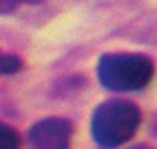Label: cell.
<instances>
[{"label": "cell", "instance_id": "6da1fadb", "mask_svg": "<svg viewBox=\"0 0 157 149\" xmlns=\"http://www.w3.org/2000/svg\"><path fill=\"white\" fill-rule=\"evenodd\" d=\"M141 113L129 101L109 99L96 107L92 117V135L98 145L117 147L129 141L137 131Z\"/></svg>", "mask_w": 157, "mask_h": 149}, {"label": "cell", "instance_id": "7a4b0ae2", "mask_svg": "<svg viewBox=\"0 0 157 149\" xmlns=\"http://www.w3.org/2000/svg\"><path fill=\"white\" fill-rule=\"evenodd\" d=\"M153 78V62L141 54H104L98 62V80L113 92L143 90Z\"/></svg>", "mask_w": 157, "mask_h": 149}, {"label": "cell", "instance_id": "3957f363", "mask_svg": "<svg viewBox=\"0 0 157 149\" xmlns=\"http://www.w3.org/2000/svg\"><path fill=\"white\" fill-rule=\"evenodd\" d=\"M72 133H74V127L68 119L48 117L30 127L28 139L34 147H40V149H62L70 145Z\"/></svg>", "mask_w": 157, "mask_h": 149}, {"label": "cell", "instance_id": "277c9868", "mask_svg": "<svg viewBox=\"0 0 157 149\" xmlns=\"http://www.w3.org/2000/svg\"><path fill=\"white\" fill-rule=\"evenodd\" d=\"M20 137L10 125L6 123H0V149H12V147H18Z\"/></svg>", "mask_w": 157, "mask_h": 149}, {"label": "cell", "instance_id": "5b68a950", "mask_svg": "<svg viewBox=\"0 0 157 149\" xmlns=\"http://www.w3.org/2000/svg\"><path fill=\"white\" fill-rule=\"evenodd\" d=\"M20 68H22V60L18 56L0 52V74H16Z\"/></svg>", "mask_w": 157, "mask_h": 149}, {"label": "cell", "instance_id": "8992f818", "mask_svg": "<svg viewBox=\"0 0 157 149\" xmlns=\"http://www.w3.org/2000/svg\"><path fill=\"white\" fill-rule=\"evenodd\" d=\"M38 2H42V0H0V14H8L22 4H38Z\"/></svg>", "mask_w": 157, "mask_h": 149}]
</instances>
